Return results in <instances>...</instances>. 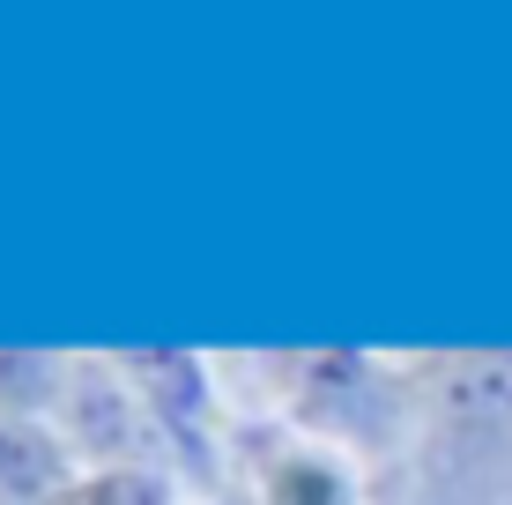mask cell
Segmentation results:
<instances>
[{
    "instance_id": "cell-1",
    "label": "cell",
    "mask_w": 512,
    "mask_h": 505,
    "mask_svg": "<svg viewBox=\"0 0 512 505\" xmlns=\"http://www.w3.org/2000/svg\"><path fill=\"white\" fill-rule=\"evenodd\" d=\"M416 446L401 505H512V350L409 357Z\"/></svg>"
},
{
    "instance_id": "cell-2",
    "label": "cell",
    "mask_w": 512,
    "mask_h": 505,
    "mask_svg": "<svg viewBox=\"0 0 512 505\" xmlns=\"http://www.w3.org/2000/svg\"><path fill=\"white\" fill-rule=\"evenodd\" d=\"M268 409L312 439L349 446L372 476L394 491L409 483V446H416V394H409V357H372V350H275L253 357Z\"/></svg>"
},
{
    "instance_id": "cell-3",
    "label": "cell",
    "mask_w": 512,
    "mask_h": 505,
    "mask_svg": "<svg viewBox=\"0 0 512 505\" xmlns=\"http://www.w3.org/2000/svg\"><path fill=\"white\" fill-rule=\"evenodd\" d=\"M223 505H394L349 446L282 416H231V498Z\"/></svg>"
},
{
    "instance_id": "cell-4",
    "label": "cell",
    "mask_w": 512,
    "mask_h": 505,
    "mask_svg": "<svg viewBox=\"0 0 512 505\" xmlns=\"http://www.w3.org/2000/svg\"><path fill=\"white\" fill-rule=\"evenodd\" d=\"M67 476H75V454L52 431H30V424L0 416V505H45Z\"/></svg>"
},
{
    "instance_id": "cell-5",
    "label": "cell",
    "mask_w": 512,
    "mask_h": 505,
    "mask_svg": "<svg viewBox=\"0 0 512 505\" xmlns=\"http://www.w3.org/2000/svg\"><path fill=\"white\" fill-rule=\"evenodd\" d=\"M45 505H186V498L164 461H119V468H75Z\"/></svg>"
}]
</instances>
